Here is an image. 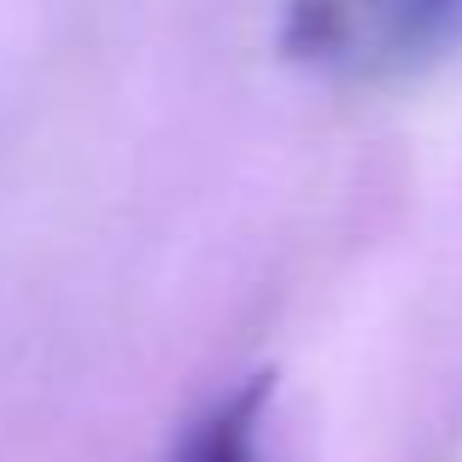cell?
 Here are the masks:
<instances>
[{"label": "cell", "mask_w": 462, "mask_h": 462, "mask_svg": "<svg viewBox=\"0 0 462 462\" xmlns=\"http://www.w3.org/2000/svg\"><path fill=\"white\" fill-rule=\"evenodd\" d=\"M263 398L270 381H246L223 393L170 451V462H263Z\"/></svg>", "instance_id": "2"}, {"label": "cell", "mask_w": 462, "mask_h": 462, "mask_svg": "<svg viewBox=\"0 0 462 462\" xmlns=\"http://www.w3.org/2000/svg\"><path fill=\"white\" fill-rule=\"evenodd\" d=\"M282 47L346 88H386L462 47V0H287Z\"/></svg>", "instance_id": "1"}]
</instances>
